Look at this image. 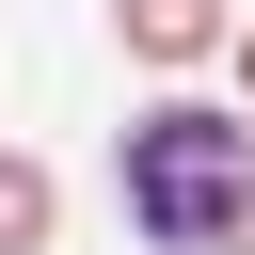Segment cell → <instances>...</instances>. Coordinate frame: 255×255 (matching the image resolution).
<instances>
[{
  "label": "cell",
  "mask_w": 255,
  "mask_h": 255,
  "mask_svg": "<svg viewBox=\"0 0 255 255\" xmlns=\"http://www.w3.org/2000/svg\"><path fill=\"white\" fill-rule=\"evenodd\" d=\"M112 207H128L143 255H255V112L143 96L112 128Z\"/></svg>",
  "instance_id": "obj_1"
},
{
  "label": "cell",
  "mask_w": 255,
  "mask_h": 255,
  "mask_svg": "<svg viewBox=\"0 0 255 255\" xmlns=\"http://www.w3.org/2000/svg\"><path fill=\"white\" fill-rule=\"evenodd\" d=\"M128 64H223V0H112Z\"/></svg>",
  "instance_id": "obj_2"
},
{
  "label": "cell",
  "mask_w": 255,
  "mask_h": 255,
  "mask_svg": "<svg viewBox=\"0 0 255 255\" xmlns=\"http://www.w3.org/2000/svg\"><path fill=\"white\" fill-rule=\"evenodd\" d=\"M48 239H64V175L32 143H0V255H48Z\"/></svg>",
  "instance_id": "obj_3"
},
{
  "label": "cell",
  "mask_w": 255,
  "mask_h": 255,
  "mask_svg": "<svg viewBox=\"0 0 255 255\" xmlns=\"http://www.w3.org/2000/svg\"><path fill=\"white\" fill-rule=\"evenodd\" d=\"M223 64H239V96H255V16H223Z\"/></svg>",
  "instance_id": "obj_4"
}]
</instances>
